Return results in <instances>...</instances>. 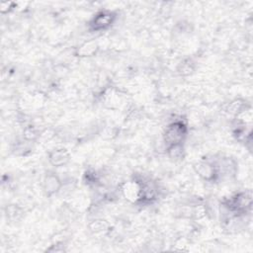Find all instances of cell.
Returning <instances> with one entry per match:
<instances>
[{
    "label": "cell",
    "mask_w": 253,
    "mask_h": 253,
    "mask_svg": "<svg viewBox=\"0 0 253 253\" xmlns=\"http://www.w3.org/2000/svg\"><path fill=\"white\" fill-rule=\"evenodd\" d=\"M219 178H233L238 170L236 160L230 156H221L215 159Z\"/></svg>",
    "instance_id": "cell-5"
},
{
    "label": "cell",
    "mask_w": 253,
    "mask_h": 253,
    "mask_svg": "<svg viewBox=\"0 0 253 253\" xmlns=\"http://www.w3.org/2000/svg\"><path fill=\"white\" fill-rule=\"evenodd\" d=\"M252 194L251 191H241L230 196L222 202V207L229 214L243 215L251 210Z\"/></svg>",
    "instance_id": "cell-1"
},
{
    "label": "cell",
    "mask_w": 253,
    "mask_h": 253,
    "mask_svg": "<svg viewBox=\"0 0 253 253\" xmlns=\"http://www.w3.org/2000/svg\"><path fill=\"white\" fill-rule=\"evenodd\" d=\"M63 181L54 172H47L42 179V190L47 197H52L61 191Z\"/></svg>",
    "instance_id": "cell-6"
},
{
    "label": "cell",
    "mask_w": 253,
    "mask_h": 253,
    "mask_svg": "<svg viewBox=\"0 0 253 253\" xmlns=\"http://www.w3.org/2000/svg\"><path fill=\"white\" fill-rule=\"evenodd\" d=\"M41 136L40 130L33 125H27L23 129V139L28 142L37 140Z\"/></svg>",
    "instance_id": "cell-12"
},
{
    "label": "cell",
    "mask_w": 253,
    "mask_h": 253,
    "mask_svg": "<svg viewBox=\"0 0 253 253\" xmlns=\"http://www.w3.org/2000/svg\"><path fill=\"white\" fill-rule=\"evenodd\" d=\"M116 12L108 9L98 11L89 21L88 29L91 32H104L110 29L116 22Z\"/></svg>",
    "instance_id": "cell-3"
},
{
    "label": "cell",
    "mask_w": 253,
    "mask_h": 253,
    "mask_svg": "<svg viewBox=\"0 0 253 253\" xmlns=\"http://www.w3.org/2000/svg\"><path fill=\"white\" fill-rule=\"evenodd\" d=\"M166 155L172 162H180L186 156V149L184 143L171 144L166 146Z\"/></svg>",
    "instance_id": "cell-8"
},
{
    "label": "cell",
    "mask_w": 253,
    "mask_h": 253,
    "mask_svg": "<svg viewBox=\"0 0 253 253\" xmlns=\"http://www.w3.org/2000/svg\"><path fill=\"white\" fill-rule=\"evenodd\" d=\"M188 135V126L182 120H175L165 127L162 139L165 146L177 143H184Z\"/></svg>",
    "instance_id": "cell-2"
},
{
    "label": "cell",
    "mask_w": 253,
    "mask_h": 253,
    "mask_svg": "<svg viewBox=\"0 0 253 253\" xmlns=\"http://www.w3.org/2000/svg\"><path fill=\"white\" fill-rule=\"evenodd\" d=\"M16 7H17V3H14V2H2L1 3L0 12H1L2 15H5V14H8V13L12 12Z\"/></svg>",
    "instance_id": "cell-14"
},
{
    "label": "cell",
    "mask_w": 253,
    "mask_h": 253,
    "mask_svg": "<svg viewBox=\"0 0 253 253\" xmlns=\"http://www.w3.org/2000/svg\"><path fill=\"white\" fill-rule=\"evenodd\" d=\"M47 160L53 167H63L69 163L70 153L64 147H56L48 152Z\"/></svg>",
    "instance_id": "cell-7"
},
{
    "label": "cell",
    "mask_w": 253,
    "mask_h": 253,
    "mask_svg": "<svg viewBox=\"0 0 253 253\" xmlns=\"http://www.w3.org/2000/svg\"><path fill=\"white\" fill-rule=\"evenodd\" d=\"M99 49V44L94 40H89L82 44H80L76 49V55L79 57H89L97 53Z\"/></svg>",
    "instance_id": "cell-9"
},
{
    "label": "cell",
    "mask_w": 253,
    "mask_h": 253,
    "mask_svg": "<svg viewBox=\"0 0 253 253\" xmlns=\"http://www.w3.org/2000/svg\"><path fill=\"white\" fill-rule=\"evenodd\" d=\"M4 214L10 221H18L22 218L24 211L16 204H9L4 208Z\"/></svg>",
    "instance_id": "cell-10"
},
{
    "label": "cell",
    "mask_w": 253,
    "mask_h": 253,
    "mask_svg": "<svg viewBox=\"0 0 253 253\" xmlns=\"http://www.w3.org/2000/svg\"><path fill=\"white\" fill-rule=\"evenodd\" d=\"M108 227H109V225H108L107 221L104 219H101V218H96V219L90 221L88 224L89 230L95 234L108 230Z\"/></svg>",
    "instance_id": "cell-13"
},
{
    "label": "cell",
    "mask_w": 253,
    "mask_h": 253,
    "mask_svg": "<svg viewBox=\"0 0 253 253\" xmlns=\"http://www.w3.org/2000/svg\"><path fill=\"white\" fill-rule=\"evenodd\" d=\"M194 170L205 182L212 183L219 179L215 159L203 158L194 164Z\"/></svg>",
    "instance_id": "cell-4"
},
{
    "label": "cell",
    "mask_w": 253,
    "mask_h": 253,
    "mask_svg": "<svg viewBox=\"0 0 253 253\" xmlns=\"http://www.w3.org/2000/svg\"><path fill=\"white\" fill-rule=\"evenodd\" d=\"M195 67V62L191 58H185L179 63L177 71L181 76H189L193 74Z\"/></svg>",
    "instance_id": "cell-11"
}]
</instances>
